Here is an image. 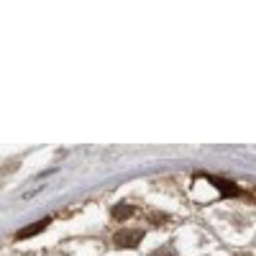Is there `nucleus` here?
I'll return each mask as SVG.
<instances>
[{
	"instance_id": "20e7f679",
	"label": "nucleus",
	"mask_w": 256,
	"mask_h": 256,
	"mask_svg": "<svg viewBox=\"0 0 256 256\" xmlns=\"http://www.w3.org/2000/svg\"><path fill=\"white\" fill-rule=\"evenodd\" d=\"M131 212H134V208L131 205H126V202H120V205H116L113 208V218H128V216H131Z\"/></svg>"
},
{
	"instance_id": "f03ea898",
	"label": "nucleus",
	"mask_w": 256,
	"mask_h": 256,
	"mask_svg": "<svg viewBox=\"0 0 256 256\" xmlns=\"http://www.w3.org/2000/svg\"><path fill=\"white\" fill-rule=\"evenodd\" d=\"M46 226H49V218H44V220H36V223H31L28 228L18 230V233H16V238H18V241H20V238H31V236H36V233L44 230Z\"/></svg>"
},
{
	"instance_id": "f257e3e1",
	"label": "nucleus",
	"mask_w": 256,
	"mask_h": 256,
	"mask_svg": "<svg viewBox=\"0 0 256 256\" xmlns=\"http://www.w3.org/2000/svg\"><path fill=\"white\" fill-rule=\"evenodd\" d=\"M141 238H144V230H138V228H134V230L123 228V230H118L116 236H113V241H116L118 248H134V246H138Z\"/></svg>"
},
{
	"instance_id": "39448f33",
	"label": "nucleus",
	"mask_w": 256,
	"mask_h": 256,
	"mask_svg": "<svg viewBox=\"0 0 256 256\" xmlns=\"http://www.w3.org/2000/svg\"><path fill=\"white\" fill-rule=\"evenodd\" d=\"M241 256H248V254H241Z\"/></svg>"
},
{
	"instance_id": "7ed1b4c3",
	"label": "nucleus",
	"mask_w": 256,
	"mask_h": 256,
	"mask_svg": "<svg viewBox=\"0 0 256 256\" xmlns=\"http://www.w3.org/2000/svg\"><path fill=\"white\" fill-rule=\"evenodd\" d=\"M210 182L216 184L220 192H226V195H238V187H233V182H226V180H218V177H210Z\"/></svg>"
}]
</instances>
